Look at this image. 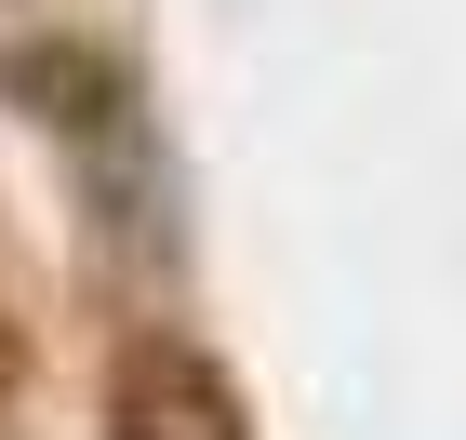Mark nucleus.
<instances>
[{"mask_svg": "<svg viewBox=\"0 0 466 440\" xmlns=\"http://www.w3.org/2000/svg\"><path fill=\"white\" fill-rule=\"evenodd\" d=\"M107 440H253V427H240V387H227L214 347L134 333L120 373H107Z\"/></svg>", "mask_w": 466, "mask_h": 440, "instance_id": "nucleus-1", "label": "nucleus"}, {"mask_svg": "<svg viewBox=\"0 0 466 440\" xmlns=\"http://www.w3.org/2000/svg\"><path fill=\"white\" fill-rule=\"evenodd\" d=\"M0 373H14V347H0Z\"/></svg>", "mask_w": 466, "mask_h": 440, "instance_id": "nucleus-2", "label": "nucleus"}]
</instances>
